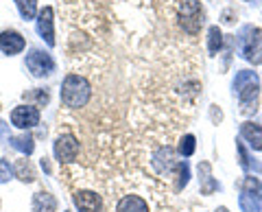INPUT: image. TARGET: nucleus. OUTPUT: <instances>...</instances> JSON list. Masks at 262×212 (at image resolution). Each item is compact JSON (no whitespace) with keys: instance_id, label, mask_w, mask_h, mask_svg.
I'll use <instances>...</instances> for the list:
<instances>
[{"instance_id":"nucleus-1","label":"nucleus","mask_w":262,"mask_h":212,"mask_svg":"<svg viewBox=\"0 0 262 212\" xmlns=\"http://www.w3.org/2000/svg\"><path fill=\"white\" fill-rule=\"evenodd\" d=\"M92 99V86L83 75L70 72L66 75L63 83H61V103L68 110H81L85 108Z\"/></svg>"},{"instance_id":"nucleus-2","label":"nucleus","mask_w":262,"mask_h":212,"mask_svg":"<svg viewBox=\"0 0 262 212\" xmlns=\"http://www.w3.org/2000/svg\"><path fill=\"white\" fill-rule=\"evenodd\" d=\"M177 20H179V27H182L188 35H192V37L199 35L203 20H206V13H203V7L199 0H184V3L177 7Z\"/></svg>"},{"instance_id":"nucleus-3","label":"nucleus","mask_w":262,"mask_h":212,"mask_svg":"<svg viewBox=\"0 0 262 212\" xmlns=\"http://www.w3.org/2000/svg\"><path fill=\"white\" fill-rule=\"evenodd\" d=\"M27 70L35 79H44L55 72V59L51 57V53L42 51V48H31L27 55Z\"/></svg>"},{"instance_id":"nucleus-4","label":"nucleus","mask_w":262,"mask_h":212,"mask_svg":"<svg viewBox=\"0 0 262 212\" xmlns=\"http://www.w3.org/2000/svg\"><path fill=\"white\" fill-rule=\"evenodd\" d=\"M79 140L72 134H61L57 136V140L53 144V151H55V158L59 162H66V164H70V162H75L79 158Z\"/></svg>"},{"instance_id":"nucleus-5","label":"nucleus","mask_w":262,"mask_h":212,"mask_svg":"<svg viewBox=\"0 0 262 212\" xmlns=\"http://www.w3.org/2000/svg\"><path fill=\"white\" fill-rule=\"evenodd\" d=\"M11 125L18 129H31L39 125V110L37 105H18L11 110Z\"/></svg>"},{"instance_id":"nucleus-6","label":"nucleus","mask_w":262,"mask_h":212,"mask_svg":"<svg viewBox=\"0 0 262 212\" xmlns=\"http://www.w3.org/2000/svg\"><path fill=\"white\" fill-rule=\"evenodd\" d=\"M151 164H153V168H155V173L168 177L170 173H173V171H177L179 162H175V153H173V149H170V146H160V149L153 151Z\"/></svg>"},{"instance_id":"nucleus-7","label":"nucleus","mask_w":262,"mask_h":212,"mask_svg":"<svg viewBox=\"0 0 262 212\" xmlns=\"http://www.w3.org/2000/svg\"><path fill=\"white\" fill-rule=\"evenodd\" d=\"M243 57L251 63H262V31L260 29H251L249 37H245Z\"/></svg>"},{"instance_id":"nucleus-8","label":"nucleus","mask_w":262,"mask_h":212,"mask_svg":"<svg viewBox=\"0 0 262 212\" xmlns=\"http://www.w3.org/2000/svg\"><path fill=\"white\" fill-rule=\"evenodd\" d=\"M37 33L44 39L48 46H55V15H53V7H44L37 15Z\"/></svg>"},{"instance_id":"nucleus-9","label":"nucleus","mask_w":262,"mask_h":212,"mask_svg":"<svg viewBox=\"0 0 262 212\" xmlns=\"http://www.w3.org/2000/svg\"><path fill=\"white\" fill-rule=\"evenodd\" d=\"M72 201L79 212H103V199L94 190H77L72 195Z\"/></svg>"},{"instance_id":"nucleus-10","label":"nucleus","mask_w":262,"mask_h":212,"mask_svg":"<svg viewBox=\"0 0 262 212\" xmlns=\"http://www.w3.org/2000/svg\"><path fill=\"white\" fill-rule=\"evenodd\" d=\"M24 46H27V39H24L18 31H3L0 33V51L5 55H18L24 51Z\"/></svg>"},{"instance_id":"nucleus-11","label":"nucleus","mask_w":262,"mask_h":212,"mask_svg":"<svg viewBox=\"0 0 262 212\" xmlns=\"http://www.w3.org/2000/svg\"><path fill=\"white\" fill-rule=\"evenodd\" d=\"M116 212H151L149 201L142 199L140 195H122L116 203Z\"/></svg>"},{"instance_id":"nucleus-12","label":"nucleus","mask_w":262,"mask_h":212,"mask_svg":"<svg viewBox=\"0 0 262 212\" xmlns=\"http://www.w3.org/2000/svg\"><path fill=\"white\" fill-rule=\"evenodd\" d=\"M33 212H57V199L48 190H39L33 195Z\"/></svg>"},{"instance_id":"nucleus-13","label":"nucleus","mask_w":262,"mask_h":212,"mask_svg":"<svg viewBox=\"0 0 262 212\" xmlns=\"http://www.w3.org/2000/svg\"><path fill=\"white\" fill-rule=\"evenodd\" d=\"M241 134L243 138L251 144V149H256V151H262V127L256 125V123H245L241 127Z\"/></svg>"},{"instance_id":"nucleus-14","label":"nucleus","mask_w":262,"mask_h":212,"mask_svg":"<svg viewBox=\"0 0 262 212\" xmlns=\"http://www.w3.org/2000/svg\"><path fill=\"white\" fill-rule=\"evenodd\" d=\"M13 175L20 179L24 184H31L33 179H35V168H33L31 160H18L13 166Z\"/></svg>"},{"instance_id":"nucleus-15","label":"nucleus","mask_w":262,"mask_h":212,"mask_svg":"<svg viewBox=\"0 0 262 212\" xmlns=\"http://www.w3.org/2000/svg\"><path fill=\"white\" fill-rule=\"evenodd\" d=\"M9 140H11L13 149H18L20 153H24V156H31V153L35 151V140H33V136L20 134V136H11Z\"/></svg>"},{"instance_id":"nucleus-16","label":"nucleus","mask_w":262,"mask_h":212,"mask_svg":"<svg viewBox=\"0 0 262 212\" xmlns=\"http://www.w3.org/2000/svg\"><path fill=\"white\" fill-rule=\"evenodd\" d=\"M15 5L24 20H33L37 15V0H15Z\"/></svg>"},{"instance_id":"nucleus-17","label":"nucleus","mask_w":262,"mask_h":212,"mask_svg":"<svg viewBox=\"0 0 262 212\" xmlns=\"http://www.w3.org/2000/svg\"><path fill=\"white\" fill-rule=\"evenodd\" d=\"M221 46H223V33H221L219 27H212L210 29V37H208V48L212 55H216L221 51Z\"/></svg>"},{"instance_id":"nucleus-18","label":"nucleus","mask_w":262,"mask_h":212,"mask_svg":"<svg viewBox=\"0 0 262 212\" xmlns=\"http://www.w3.org/2000/svg\"><path fill=\"white\" fill-rule=\"evenodd\" d=\"M177 151L182 153L184 158H190L192 153H194V136H192V134H186V136L182 138V140H179Z\"/></svg>"},{"instance_id":"nucleus-19","label":"nucleus","mask_w":262,"mask_h":212,"mask_svg":"<svg viewBox=\"0 0 262 212\" xmlns=\"http://www.w3.org/2000/svg\"><path fill=\"white\" fill-rule=\"evenodd\" d=\"M251 197H253V195H247V193L241 195V206H243V210L245 212H260L262 203L258 199H251Z\"/></svg>"},{"instance_id":"nucleus-20","label":"nucleus","mask_w":262,"mask_h":212,"mask_svg":"<svg viewBox=\"0 0 262 212\" xmlns=\"http://www.w3.org/2000/svg\"><path fill=\"white\" fill-rule=\"evenodd\" d=\"M24 99H35L37 108H44V105H48V101H51V94H48L46 90H33V92L24 94Z\"/></svg>"},{"instance_id":"nucleus-21","label":"nucleus","mask_w":262,"mask_h":212,"mask_svg":"<svg viewBox=\"0 0 262 212\" xmlns=\"http://www.w3.org/2000/svg\"><path fill=\"white\" fill-rule=\"evenodd\" d=\"M243 188H245V193H247V195H251V193H256V195H258V197H262V184L258 182V179H256V177H247V179H245Z\"/></svg>"},{"instance_id":"nucleus-22","label":"nucleus","mask_w":262,"mask_h":212,"mask_svg":"<svg viewBox=\"0 0 262 212\" xmlns=\"http://www.w3.org/2000/svg\"><path fill=\"white\" fill-rule=\"evenodd\" d=\"M13 177V166L7 160L0 158V184H7Z\"/></svg>"},{"instance_id":"nucleus-23","label":"nucleus","mask_w":262,"mask_h":212,"mask_svg":"<svg viewBox=\"0 0 262 212\" xmlns=\"http://www.w3.org/2000/svg\"><path fill=\"white\" fill-rule=\"evenodd\" d=\"M7 136H9V125H7L5 120H0V140H5Z\"/></svg>"},{"instance_id":"nucleus-24","label":"nucleus","mask_w":262,"mask_h":212,"mask_svg":"<svg viewBox=\"0 0 262 212\" xmlns=\"http://www.w3.org/2000/svg\"><path fill=\"white\" fill-rule=\"evenodd\" d=\"M216 212H227V208H219V210H216Z\"/></svg>"}]
</instances>
